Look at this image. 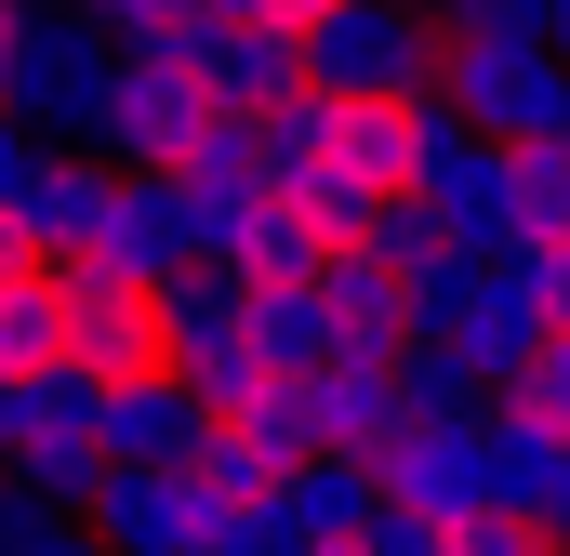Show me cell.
Returning <instances> with one entry per match:
<instances>
[{
	"label": "cell",
	"mask_w": 570,
	"mask_h": 556,
	"mask_svg": "<svg viewBox=\"0 0 570 556\" xmlns=\"http://www.w3.org/2000/svg\"><path fill=\"white\" fill-rule=\"evenodd\" d=\"M305 159H332V93H318V80H305V93H292V107H266V172H305Z\"/></svg>",
	"instance_id": "29"
},
{
	"label": "cell",
	"mask_w": 570,
	"mask_h": 556,
	"mask_svg": "<svg viewBox=\"0 0 570 556\" xmlns=\"http://www.w3.org/2000/svg\"><path fill=\"white\" fill-rule=\"evenodd\" d=\"M412 13H425V0H412Z\"/></svg>",
	"instance_id": "39"
},
{
	"label": "cell",
	"mask_w": 570,
	"mask_h": 556,
	"mask_svg": "<svg viewBox=\"0 0 570 556\" xmlns=\"http://www.w3.org/2000/svg\"><path fill=\"white\" fill-rule=\"evenodd\" d=\"M107 186H120V159H94V146H53V159L27 172V199H13L27 252H40V266H107Z\"/></svg>",
	"instance_id": "9"
},
{
	"label": "cell",
	"mask_w": 570,
	"mask_h": 556,
	"mask_svg": "<svg viewBox=\"0 0 570 556\" xmlns=\"http://www.w3.org/2000/svg\"><path fill=\"white\" fill-rule=\"evenodd\" d=\"M544 40H558V67H570V0H544Z\"/></svg>",
	"instance_id": "36"
},
{
	"label": "cell",
	"mask_w": 570,
	"mask_h": 556,
	"mask_svg": "<svg viewBox=\"0 0 570 556\" xmlns=\"http://www.w3.org/2000/svg\"><path fill=\"white\" fill-rule=\"evenodd\" d=\"M0 477H27L40 504H80V517H94V490H107L120 464H107V437H67V424H53V437H27V450H13Z\"/></svg>",
	"instance_id": "21"
},
{
	"label": "cell",
	"mask_w": 570,
	"mask_h": 556,
	"mask_svg": "<svg viewBox=\"0 0 570 556\" xmlns=\"http://www.w3.org/2000/svg\"><path fill=\"white\" fill-rule=\"evenodd\" d=\"M279 199L305 212V226H318V239H332V252H358V239H372V212H385V199H372V186H358L345 159H305V172H292Z\"/></svg>",
	"instance_id": "23"
},
{
	"label": "cell",
	"mask_w": 570,
	"mask_h": 556,
	"mask_svg": "<svg viewBox=\"0 0 570 556\" xmlns=\"http://www.w3.org/2000/svg\"><path fill=\"white\" fill-rule=\"evenodd\" d=\"M226 266L253 278V291H292V278H318V266H332V239H318V226L292 212L279 186H266V199L239 212V239H226Z\"/></svg>",
	"instance_id": "16"
},
{
	"label": "cell",
	"mask_w": 570,
	"mask_h": 556,
	"mask_svg": "<svg viewBox=\"0 0 570 556\" xmlns=\"http://www.w3.org/2000/svg\"><path fill=\"white\" fill-rule=\"evenodd\" d=\"M107 266H134V278L213 266V226H199L186 172H120V186H107Z\"/></svg>",
	"instance_id": "10"
},
{
	"label": "cell",
	"mask_w": 570,
	"mask_h": 556,
	"mask_svg": "<svg viewBox=\"0 0 570 556\" xmlns=\"http://www.w3.org/2000/svg\"><path fill=\"white\" fill-rule=\"evenodd\" d=\"M40 437V371H0V464Z\"/></svg>",
	"instance_id": "32"
},
{
	"label": "cell",
	"mask_w": 570,
	"mask_h": 556,
	"mask_svg": "<svg viewBox=\"0 0 570 556\" xmlns=\"http://www.w3.org/2000/svg\"><path fill=\"white\" fill-rule=\"evenodd\" d=\"M438 107H464L491 146H531V133H558L570 120V67H558V40H531V27H438Z\"/></svg>",
	"instance_id": "1"
},
{
	"label": "cell",
	"mask_w": 570,
	"mask_h": 556,
	"mask_svg": "<svg viewBox=\"0 0 570 556\" xmlns=\"http://www.w3.org/2000/svg\"><path fill=\"white\" fill-rule=\"evenodd\" d=\"M531 239H570V159L558 146H518V252Z\"/></svg>",
	"instance_id": "27"
},
{
	"label": "cell",
	"mask_w": 570,
	"mask_h": 556,
	"mask_svg": "<svg viewBox=\"0 0 570 556\" xmlns=\"http://www.w3.org/2000/svg\"><path fill=\"white\" fill-rule=\"evenodd\" d=\"M451 556H558V517H531V504H478V517H451Z\"/></svg>",
	"instance_id": "28"
},
{
	"label": "cell",
	"mask_w": 570,
	"mask_h": 556,
	"mask_svg": "<svg viewBox=\"0 0 570 556\" xmlns=\"http://www.w3.org/2000/svg\"><path fill=\"white\" fill-rule=\"evenodd\" d=\"M186 67L213 80L226 120H266V107L305 93V27H279V13H213V27L186 40Z\"/></svg>",
	"instance_id": "8"
},
{
	"label": "cell",
	"mask_w": 570,
	"mask_h": 556,
	"mask_svg": "<svg viewBox=\"0 0 570 556\" xmlns=\"http://www.w3.org/2000/svg\"><path fill=\"white\" fill-rule=\"evenodd\" d=\"M399 371H372V358H332V371H305V437L318 450H385L399 437Z\"/></svg>",
	"instance_id": "15"
},
{
	"label": "cell",
	"mask_w": 570,
	"mask_h": 556,
	"mask_svg": "<svg viewBox=\"0 0 570 556\" xmlns=\"http://www.w3.org/2000/svg\"><path fill=\"white\" fill-rule=\"evenodd\" d=\"M199 385L186 371H146V385H107V464H186L199 450Z\"/></svg>",
	"instance_id": "14"
},
{
	"label": "cell",
	"mask_w": 570,
	"mask_h": 556,
	"mask_svg": "<svg viewBox=\"0 0 570 556\" xmlns=\"http://www.w3.org/2000/svg\"><path fill=\"white\" fill-rule=\"evenodd\" d=\"M67 358H80L94 385H146V371H173V278L67 266Z\"/></svg>",
	"instance_id": "4"
},
{
	"label": "cell",
	"mask_w": 570,
	"mask_h": 556,
	"mask_svg": "<svg viewBox=\"0 0 570 556\" xmlns=\"http://www.w3.org/2000/svg\"><path fill=\"white\" fill-rule=\"evenodd\" d=\"M491 450H504V504L558 517V490H570V424L518 411V398H491Z\"/></svg>",
	"instance_id": "19"
},
{
	"label": "cell",
	"mask_w": 570,
	"mask_h": 556,
	"mask_svg": "<svg viewBox=\"0 0 570 556\" xmlns=\"http://www.w3.org/2000/svg\"><path fill=\"white\" fill-rule=\"evenodd\" d=\"M0 556H107L80 504H40L27 477H0Z\"/></svg>",
	"instance_id": "25"
},
{
	"label": "cell",
	"mask_w": 570,
	"mask_h": 556,
	"mask_svg": "<svg viewBox=\"0 0 570 556\" xmlns=\"http://www.w3.org/2000/svg\"><path fill=\"white\" fill-rule=\"evenodd\" d=\"M266 13H279V27H318V13H332V0H266Z\"/></svg>",
	"instance_id": "35"
},
{
	"label": "cell",
	"mask_w": 570,
	"mask_h": 556,
	"mask_svg": "<svg viewBox=\"0 0 570 556\" xmlns=\"http://www.w3.org/2000/svg\"><path fill=\"white\" fill-rule=\"evenodd\" d=\"M358 556H451V530H438V517H412V504H372Z\"/></svg>",
	"instance_id": "31"
},
{
	"label": "cell",
	"mask_w": 570,
	"mask_h": 556,
	"mask_svg": "<svg viewBox=\"0 0 570 556\" xmlns=\"http://www.w3.org/2000/svg\"><path fill=\"white\" fill-rule=\"evenodd\" d=\"M27 13H40V0H0V107H13V53H27Z\"/></svg>",
	"instance_id": "34"
},
{
	"label": "cell",
	"mask_w": 570,
	"mask_h": 556,
	"mask_svg": "<svg viewBox=\"0 0 570 556\" xmlns=\"http://www.w3.org/2000/svg\"><path fill=\"white\" fill-rule=\"evenodd\" d=\"M226 517H239V504H213L186 464H120V477L94 490V544L107 556H213Z\"/></svg>",
	"instance_id": "7"
},
{
	"label": "cell",
	"mask_w": 570,
	"mask_h": 556,
	"mask_svg": "<svg viewBox=\"0 0 570 556\" xmlns=\"http://www.w3.org/2000/svg\"><path fill=\"white\" fill-rule=\"evenodd\" d=\"M107 93H120V40H107L94 13L40 0V13H27V53H13V120H40V133L94 146V120H107Z\"/></svg>",
	"instance_id": "2"
},
{
	"label": "cell",
	"mask_w": 570,
	"mask_h": 556,
	"mask_svg": "<svg viewBox=\"0 0 570 556\" xmlns=\"http://www.w3.org/2000/svg\"><path fill=\"white\" fill-rule=\"evenodd\" d=\"M305 80L318 93H438V27L412 0H332L305 27Z\"/></svg>",
	"instance_id": "5"
},
{
	"label": "cell",
	"mask_w": 570,
	"mask_h": 556,
	"mask_svg": "<svg viewBox=\"0 0 570 556\" xmlns=\"http://www.w3.org/2000/svg\"><path fill=\"white\" fill-rule=\"evenodd\" d=\"M451 13H464V27H531V40H544V0H451Z\"/></svg>",
	"instance_id": "33"
},
{
	"label": "cell",
	"mask_w": 570,
	"mask_h": 556,
	"mask_svg": "<svg viewBox=\"0 0 570 556\" xmlns=\"http://www.w3.org/2000/svg\"><path fill=\"white\" fill-rule=\"evenodd\" d=\"M399 411L412 424H478L491 411V371H464L451 345H412V358H399Z\"/></svg>",
	"instance_id": "22"
},
{
	"label": "cell",
	"mask_w": 570,
	"mask_h": 556,
	"mask_svg": "<svg viewBox=\"0 0 570 556\" xmlns=\"http://www.w3.org/2000/svg\"><path fill=\"white\" fill-rule=\"evenodd\" d=\"M213 80L186 67V53H120V93H107V120H94V146L120 159V172H186L199 146H213Z\"/></svg>",
	"instance_id": "3"
},
{
	"label": "cell",
	"mask_w": 570,
	"mask_h": 556,
	"mask_svg": "<svg viewBox=\"0 0 570 556\" xmlns=\"http://www.w3.org/2000/svg\"><path fill=\"white\" fill-rule=\"evenodd\" d=\"M0 371H67V266L0 278Z\"/></svg>",
	"instance_id": "18"
},
{
	"label": "cell",
	"mask_w": 570,
	"mask_h": 556,
	"mask_svg": "<svg viewBox=\"0 0 570 556\" xmlns=\"http://www.w3.org/2000/svg\"><path fill=\"white\" fill-rule=\"evenodd\" d=\"M358 252H385V266H399V278H438V266H451V252H464V239H451V226H438L425 199H385V212H372V239H358Z\"/></svg>",
	"instance_id": "26"
},
{
	"label": "cell",
	"mask_w": 570,
	"mask_h": 556,
	"mask_svg": "<svg viewBox=\"0 0 570 556\" xmlns=\"http://www.w3.org/2000/svg\"><path fill=\"white\" fill-rule=\"evenodd\" d=\"M292 556H358V544H292Z\"/></svg>",
	"instance_id": "37"
},
{
	"label": "cell",
	"mask_w": 570,
	"mask_h": 556,
	"mask_svg": "<svg viewBox=\"0 0 570 556\" xmlns=\"http://www.w3.org/2000/svg\"><path fill=\"white\" fill-rule=\"evenodd\" d=\"M332 159L372 199H412L425 186V93H332Z\"/></svg>",
	"instance_id": "12"
},
{
	"label": "cell",
	"mask_w": 570,
	"mask_h": 556,
	"mask_svg": "<svg viewBox=\"0 0 570 556\" xmlns=\"http://www.w3.org/2000/svg\"><path fill=\"white\" fill-rule=\"evenodd\" d=\"M318 305H332V345L345 358H372V371H399L425 331H412V278L385 266V252H332L318 266Z\"/></svg>",
	"instance_id": "11"
},
{
	"label": "cell",
	"mask_w": 570,
	"mask_h": 556,
	"mask_svg": "<svg viewBox=\"0 0 570 556\" xmlns=\"http://www.w3.org/2000/svg\"><path fill=\"white\" fill-rule=\"evenodd\" d=\"M67 13H94L120 53H186V40H199L226 0H67Z\"/></svg>",
	"instance_id": "24"
},
{
	"label": "cell",
	"mask_w": 570,
	"mask_h": 556,
	"mask_svg": "<svg viewBox=\"0 0 570 556\" xmlns=\"http://www.w3.org/2000/svg\"><path fill=\"white\" fill-rule=\"evenodd\" d=\"M253 345L279 358V371H332L345 345H332V305H318V278H292V291H253Z\"/></svg>",
	"instance_id": "20"
},
{
	"label": "cell",
	"mask_w": 570,
	"mask_h": 556,
	"mask_svg": "<svg viewBox=\"0 0 570 556\" xmlns=\"http://www.w3.org/2000/svg\"><path fill=\"white\" fill-rule=\"evenodd\" d=\"M558 556H570V530H558Z\"/></svg>",
	"instance_id": "38"
},
{
	"label": "cell",
	"mask_w": 570,
	"mask_h": 556,
	"mask_svg": "<svg viewBox=\"0 0 570 556\" xmlns=\"http://www.w3.org/2000/svg\"><path fill=\"white\" fill-rule=\"evenodd\" d=\"M372 464V490L385 504H412V517H478V504H504V450H491V411L478 424H399L385 450H358Z\"/></svg>",
	"instance_id": "6"
},
{
	"label": "cell",
	"mask_w": 570,
	"mask_h": 556,
	"mask_svg": "<svg viewBox=\"0 0 570 556\" xmlns=\"http://www.w3.org/2000/svg\"><path fill=\"white\" fill-rule=\"evenodd\" d=\"M504 398H518V411H544V424H570V318L544 331V345H531V371H518Z\"/></svg>",
	"instance_id": "30"
},
{
	"label": "cell",
	"mask_w": 570,
	"mask_h": 556,
	"mask_svg": "<svg viewBox=\"0 0 570 556\" xmlns=\"http://www.w3.org/2000/svg\"><path fill=\"white\" fill-rule=\"evenodd\" d=\"M186 477L213 490V504H279V477H292V450L266 437V424H199V450H186Z\"/></svg>",
	"instance_id": "17"
},
{
	"label": "cell",
	"mask_w": 570,
	"mask_h": 556,
	"mask_svg": "<svg viewBox=\"0 0 570 556\" xmlns=\"http://www.w3.org/2000/svg\"><path fill=\"white\" fill-rule=\"evenodd\" d=\"M372 504H385V490H372V464H358V450H305V464L279 477V504H266V517H279L292 544H358V530H372Z\"/></svg>",
	"instance_id": "13"
}]
</instances>
